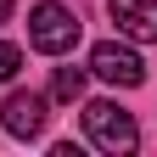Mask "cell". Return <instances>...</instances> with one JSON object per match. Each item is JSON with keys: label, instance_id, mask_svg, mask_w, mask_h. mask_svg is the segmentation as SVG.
<instances>
[{"label": "cell", "instance_id": "1", "mask_svg": "<svg viewBox=\"0 0 157 157\" xmlns=\"http://www.w3.org/2000/svg\"><path fill=\"white\" fill-rule=\"evenodd\" d=\"M28 45L45 51V56H67L78 45V17L67 6H56V0H39L28 11Z\"/></svg>", "mask_w": 157, "mask_h": 157}, {"label": "cell", "instance_id": "2", "mask_svg": "<svg viewBox=\"0 0 157 157\" xmlns=\"http://www.w3.org/2000/svg\"><path fill=\"white\" fill-rule=\"evenodd\" d=\"M84 135H90V146H101L112 157L140 146V129H135V118L118 107V101H90L84 107Z\"/></svg>", "mask_w": 157, "mask_h": 157}, {"label": "cell", "instance_id": "3", "mask_svg": "<svg viewBox=\"0 0 157 157\" xmlns=\"http://www.w3.org/2000/svg\"><path fill=\"white\" fill-rule=\"evenodd\" d=\"M90 73L107 78V84H118V90H135V84L146 78V62H140L129 45H118V39H101V45L90 51Z\"/></svg>", "mask_w": 157, "mask_h": 157}, {"label": "cell", "instance_id": "4", "mask_svg": "<svg viewBox=\"0 0 157 157\" xmlns=\"http://www.w3.org/2000/svg\"><path fill=\"white\" fill-rule=\"evenodd\" d=\"M51 101L45 95H34V90H17V95H6V107H0V129L11 135V140H39L45 135V112Z\"/></svg>", "mask_w": 157, "mask_h": 157}, {"label": "cell", "instance_id": "5", "mask_svg": "<svg viewBox=\"0 0 157 157\" xmlns=\"http://www.w3.org/2000/svg\"><path fill=\"white\" fill-rule=\"evenodd\" d=\"M112 23L135 45H157V0H107Z\"/></svg>", "mask_w": 157, "mask_h": 157}, {"label": "cell", "instance_id": "6", "mask_svg": "<svg viewBox=\"0 0 157 157\" xmlns=\"http://www.w3.org/2000/svg\"><path fill=\"white\" fill-rule=\"evenodd\" d=\"M51 95H56V101H78V95H84V67H56Z\"/></svg>", "mask_w": 157, "mask_h": 157}, {"label": "cell", "instance_id": "7", "mask_svg": "<svg viewBox=\"0 0 157 157\" xmlns=\"http://www.w3.org/2000/svg\"><path fill=\"white\" fill-rule=\"evenodd\" d=\"M17 67H23V51L0 39V84H6V78H17Z\"/></svg>", "mask_w": 157, "mask_h": 157}, {"label": "cell", "instance_id": "8", "mask_svg": "<svg viewBox=\"0 0 157 157\" xmlns=\"http://www.w3.org/2000/svg\"><path fill=\"white\" fill-rule=\"evenodd\" d=\"M11 6H17V0H0V23H6V17H11Z\"/></svg>", "mask_w": 157, "mask_h": 157}]
</instances>
